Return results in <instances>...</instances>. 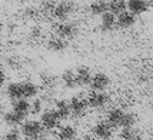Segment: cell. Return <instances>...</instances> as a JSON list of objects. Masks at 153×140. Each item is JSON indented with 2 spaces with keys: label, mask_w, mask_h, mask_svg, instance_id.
Instances as JSON below:
<instances>
[{
  "label": "cell",
  "mask_w": 153,
  "mask_h": 140,
  "mask_svg": "<svg viewBox=\"0 0 153 140\" xmlns=\"http://www.w3.org/2000/svg\"><path fill=\"white\" fill-rule=\"evenodd\" d=\"M6 66L17 72V70H22V67H23V60L19 56H9L6 59Z\"/></svg>",
  "instance_id": "cell-27"
},
{
  "label": "cell",
  "mask_w": 153,
  "mask_h": 140,
  "mask_svg": "<svg viewBox=\"0 0 153 140\" xmlns=\"http://www.w3.org/2000/svg\"><path fill=\"white\" fill-rule=\"evenodd\" d=\"M137 121V116L132 112H126L125 113V117H123V123H122V127H134Z\"/></svg>",
  "instance_id": "cell-28"
},
{
  "label": "cell",
  "mask_w": 153,
  "mask_h": 140,
  "mask_svg": "<svg viewBox=\"0 0 153 140\" xmlns=\"http://www.w3.org/2000/svg\"><path fill=\"white\" fill-rule=\"evenodd\" d=\"M125 113H126V112H123L122 109L114 107L112 110H109V113H107V116H106V120L113 127H119V126H122V123H123Z\"/></svg>",
  "instance_id": "cell-14"
},
{
  "label": "cell",
  "mask_w": 153,
  "mask_h": 140,
  "mask_svg": "<svg viewBox=\"0 0 153 140\" xmlns=\"http://www.w3.org/2000/svg\"><path fill=\"white\" fill-rule=\"evenodd\" d=\"M22 87H23V99H33L39 93V87H37V84H34L33 81L26 80V81L22 83Z\"/></svg>",
  "instance_id": "cell-22"
},
{
  "label": "cell",
  "mask_w": 153,
  "mask_h": 140,
  "mask_svg": "<svg viewBox=\"0 0 153 140\" xmlns=\"http://www.w3.org/2000/svg\"><path fill=\"white\" fill-rule=\"evenodd\" d=\"M107 7H109L110 13H113L114 16H119L127 10V0H109Z\"/></svg>",
  "instance_id": "cell-18"
},
{
  "label": "cell",
  "mask_w": 153,
  "mask_h": 140,
  "mask_svg": "<svg viewBox=\"0 0 153 140\" xmlns=\"http://www.w3.org/2000/svg\"><path fill=\"white\" fill-rule=\"evenodd\" d=\"M57 1L56 0H39V7L45 12H53V9L56 7Z\"/></svg>",
  "instance_id": "cell-29"
},
{
  "label": "cell",
  "mask_w": 153,
  "mask_h": 140,
  "mask_svg": "<svg viewBox=\"0 0 153 140\" xmlns=\"http://www.w3.org/2000/svg\"><path fill=\"white\" fill-rule=\"evenodd\" d=\"M76 3L73 0H62V1H57L56 7L53 9V17L59 21H66L70 14L76 12Z\"/></svg>",
  "instance_id": "cell-1"
},
{
  "label": "cell",
  "mask_w": 153,
  "mask_h": 140,
  "mask_svg": "<svg viewBox=\"0 0 153 140\" xmlns=\"http://www.w3.org/2000/svg\"><path fill=\"white\" fill-rule=\"evenodd\" d=\"M62 83L67 87V89H74L77 86V80H76V73L70 69H66L62 73Z\"/></svg>",
  "instance_id": "cell-23"
},
{
  "label": "cell",
  "mask_w": 153,
  "mask_h": 140,
  "mask_svg": "<svg viewBox=\"0 0 153 140\" xmlns=\"http://www.w3.org/2000/svg\"><path fill=\"white\" fill-rule=\"evenodd\" d=\"M89 12L93 16H103L105 13L109 12L107 0H94V1H92L90 6H89Z\"/></svg>",
  "instance_id": "cell-16"
},
{
  "label": "cell",
  "mask_w": 153,
  "mask_h": 140,
  "mask_svg": "<svg viewBox=\"0 0 153 140\" xmlns=\"http://www.w3.org/2000/svg\"><path fill=\"white\" fill-rule=\"evenodd\" d=\"M147 3H149V6H153V0H147Z\"/></svg>",
  "instance_id": "cell-35"
},
{
  "label": "cell",
  "mask_w": 153,
  "mask_h": 140,
  "mask_svg": "<svg viewBox=\"0 0 153 140\" xmlns=\"http://www.w3.org/2000/svg\"><path fill=\"white\" fill-rule=\"evenodd\" d=\"M76 134H77V130L76 127L73 126H63L60 127L59 130V140H74L76 139Z\"/></svg>",
  "instance_id": "cell-25"
},
{
  "label": "cell",
  "mask_w": 153,
  "mask_h": 140,
  "mask_svg": "<svg viewBox=\"0 0 153 140\" xmlns=\"http://www.w3.org/2000/svg\"><path fill=\"white\" fill-rule=\"evenodd\" d=\"M69 104H70L72 114H73V116H76V117L83 116V114L86 113L87 107H89L87 99H85V97H80V96H73V97L70 99V101H69Z\"/></svg>",
  "instance_id": "cell-5"
},
{
  "label": "cell",
  "mask_w": 153,
  "mask_h": 140,
  "mask_svg": "<svg viewBox=\"0 0 153 140\" xmlns=\"http://www.w3.org/2000/svg\"><path fill=\"white\" fill-rule=\"evenodd\" d=\"M54 33L65 40H73L79 33V26L72 21H59L54 24Z\"/></svg>",
  "instance_id": "cell-2"
},
{
  "label": "cell",
  "mask_w": 153,
  "mask_h": 140,
  "mask_svg": "<svg viewBox=\"0 0 153 140\" xmlns=\"http://www.w3.org/2000/svg\"><path fill=\"white\" fill-rule=\"evenodd\" d=\"M0 30H1V23H0Z\"/></svg>",
  "instance_id": "cell-37"
},
{
  "label": "cell",
  "mask_w": 153,
  "mask_h": 140,
  "mask_svg": "<svg viewBox=\"0 0 153 140\" xmlns=\"http://www.w3.org/2000/svg\"><path fill=\"white\" fill-rule=\"evenodd\" d=\"M147 9H149L147 0H127V10L134 16L146 13Z\"/></svg>",
  "instance_id": "cell-12"
},
{
  "label": "cell",
  "mask_w": 153,
  "mask_h": 140,
  "mask_svg": "<svg viewBox=\"0 0 153 140\" xmlns=\"http://www.w3.org/2000/svg\"><path fill=\"white\" fill-rule=\"evenodd\" d=\"M120 139L122 140H140L142 139V132L136 127H123L120 132Z\"/></svg>",
  "instance_id": "cell-20"
},
{
  "label": "cell",
  "mask_w": 153,
  "mask_h": 140,
  "mask_svg": "<svg viewBox=\"0 0 153 140\" xmlns=\"http://www.w3.org/2000/svg\"><path fill=\"white\" fill-rule=\"evenodd\" d=\"M7 1H12V0H7Z\"/></svg>",
  "instance_id": "cell-38"
},
{
  "label": "cell",
  "mask_w": 153,
  "mask_h": 140,
  "mask_svg": "<svg viewBox=\"0 0 153 140\" xmlns=\"http://www.w3.org/2000/svg\"><path fill=\"white\" fill-rule=\"evenodd\" d=\"M3 112V104H1V101H0V113Z\"/></svg>",
  "instance_id": "cell-36"
},
{
  "label": "cell",
  "mask_w": 153,
  "mask_h": 140,
  "mask_svg": "<svg viewBox=\"0 0 153 140\" xmlns=\"http://www.w3.org/2000/svg\"><path fill=\"white\" fill-rule=\"evenodd\" d=\"M30 39L36 40V41H40V40L43 39V32H42V29L39 26H34L30 30Z\"/></svg>",
  "instance_id": "cell-31"
},
{
  "label": "cell",
  "mask_w": 153,
  "mask_h": 140,
  "mask_svg": "<svg viewBox=\"0 0 153 140\" xmlns=\"http://www.w3.org/2000/svg\"><path fill=\"white\" fill-rule=\"evenodd\" d=\"M33 140H47V139H46V136H45V134H40L39 137H36V139H33Z\"/></svg>",
  "instance_id": "cell-34"
},
{
  "label": "cell",
  "mask_w": 153,
  "mask_h": 140,
  "mask_svg": "<svg viewBox=\"0 0 153 140\" xmlns=\"http://www.w3.org/2000/svg\"><path fill=\"white\" fill-rule=\"evenodd\" d=\"M109 101V94L103 92H92L87 96V103L92 109H102L105 107Z\"/></svg>",
  "instance_id": "cell-8"
},
{
  "label": "cell",
  "mask_w": 153,
  "mask_h": 140,
  "mask_svg": "<svg viewBox=\"0 0 153 140\" xmlns=\"http://www.w3.org/2000/svg\"><path fill=\"white\" fill-rule=\"evenodd\" d=\"M3 140H20V132L13 127L12 130H9L4 136H3Z\"/></svg>",
  "instance_id": "cell-30"
},
{
  "label": "cell",
  "mask_w": 153,
  "mask_h": 140,
  "mask_svg": "<svg viewBox=\"0 0 153 140\" xmlns=\"http://www.w3.org/2000/svg\"><path fill=\"white\" fill-rule=\"evenodd\" d=\"M42 109H43V101L40 99H36L33 103H32V110H30V112L33 114H39L40 112H42Z\"/></svg>",
  "instance_id": "cell-32"
},
{
  "label": "cell",
  "mask_w": 153,
  "mask_h": 140,
  "mask_svg": "<svg viewBox=\"0 0 153 140\" xmlns=\"http://www.w3.org/2000/svg\"><path fill=\"white\" fill-rule=\"evenodd\" d=\"M76 73V80H77V86H90V81L93 74L90 72V69L87 66H80L74 70Z\"/></svg>",
  "instance_id": "cell-9"
},
{
  "label": "cell",
  "mask_w": 153,
  "mask_h": 140,
  "mask_svg": "<svg viewBox=\"0 0 153 140\" xmlns=\"http://www.w3.org/2000/svg\"><path fill=\"white\" fill-rule=\"evenodd\" d=\"M117 27V16L107 12L103 16H100V29L102 32H112Z\"/></svg>",
  "instance_id": "cell-11"
},
{
  "label": "cell",
  "mask_w": 153,
  "mask_h": 140,
  "mask_svg": "<svg viewBox=\"0 0 153 140\" xmlns=\"http://www.w3.org/2000/svg\"><path fill=\"white\" fill-rule=\"evenodd\" d=\"M47 49L50 50V52H53V53H62V52H65L67 49V40L62 39L59 36H52L50 39L47 40L46 43Z\"/></svg>",
  "instance_id": "cell-10"
},
{
  "label": "cell",
  "mask_w": 153,
  "mask_h": 140,
  "mask_svg": "<svg viewBox=\"0 0 153 140\" xmlns=\"http://www.w3.org/2000/svg\"><path fill=\"white\" fill-rule=\"evenodd\" d=\"M4 83H6V73L3 69H0V89L4 86Z\"/></svg>",
  "instance_id": "cell-33"
},
{
  "label": "cell",
  "mask_w": 153,
  "mask_h": 140,
  "mask_svg": "<svg viewBox=\"0 0 153 140\" xmlns=\"http://www.w3.org/2000/svg\"><path fill=\"white\" fill-rule=\"evenodd\" d=\"M6 94L9 99L19 100L23 99V87H22V83H10L6 89Z\"/></svg>",
  "instance_id": "cell-19"
},
{
  "label": "cell",
  "mask_w": 153,
  "mask_h": 140,
  "mask_svg": "<svg viewBox=\"0 0 153 140\" xmlns=\"http://www.w3.org/2000/svg\"><path fill=\"white\" fill-rule=\"evenodd\" d=\"M54 112L57 113V116L60 117V120H66L67 117L72 114L69 101H66V100H57L56 104H54Z\"/></svg>",
  "instance_id": "cell-17"
},
{
  "label": "cell",
  "mask_w": 153,
  "mask_h": 140,
  "mask_svg": "<svg viewBox=\"0 0 153 140\" xmlns=\"http://www.w3.org/2000/svg\"><path fill=\"white\" fill-rule=\"evenodd\" d=\"M40 83H42V87H43L45 90H52V89H54L56 84H57V77H56L54 74L43 72V73L40 74Z\"/></svg>",
  "instance_id": "cell-21"
},
{
  "label": "cell",
  "mask_w": 153,
  "mask_h": 140,
  "mask_svg": "<svg viewBox=\"0 0 153 140\" xmlns=\"http://www.w3.org/2000/svg\"><path fill=\"white\" fill-rule=\"evenodd\" d=\"M113 129L114 127L107 121V120H102L99 123H96L93 126V134L96 137H99L100 140H109L113 134Z\"/></svg>",
  "instance_id": "cell-4"
},
{
  "label": "cell",
  "mask_w": 153,
  "mask_h": 140,
  "mask_svg": "<svg viewBox=\"0 0 153 140\" xmlns=\"http://www.w3.org/2000/svg\"><path fill=\"white\" fill-rule=\"evenodd\" d=\"M43 124L37 120H27L22 124V134L27 137L29 140H33L39 137L40 134H43Z\"/></svg>",
  "instance_id": "cell-3"
},
{
  "label": "cell",
  "mask_w": 153,
  "mask_h": 140,
  "mask_svg": "<svg viewBox=\"0 0 153 140\" xmlns=\"http://www.w3.org/2000/svg\"><path fill=\"white\" fill-rule=\"evenodd\" d=\"M22 16L26 20H37L40 17V9L34 6H29L22 12Z\"/></svg>",
  "instance_id": "cell-26"
},
{
  "label": "cell",
  "mask_w": 153,
  "mask_h": 140,
  "mask_svg": "<svg viewBox=\"0 0 153 140\" xmlns=\"http://www.w3.org/2000/svg\"><path fill=\"white\" fill-rule=\"evenodd\" d=\"M12 107H13V109H12L13 112H16V113L20 114L22 117L26 119V116L30 113V110H32V103H29L27 99H19V100H14Z\"/></svg>",
  "instance_id": "cell-15"
},
{
  "label": "cell",
  "mask_w": 153,
  "mask_h": 140,
  "mask_svg": "<svg viewBox=\"0 0 153 140\" xmlns=\"http://www.w3.org/2000/svg\"><path fill=\"white\" fill-rule=\"evenodd\" d=\"M134 23H136V16L133 13H130L129 10L117 16V27L119 29H123V30L130 29V27L134 26Z\"/></svg>",
  "instance_id": "cell-13"
},
{
  "label": "cell",
  "mask_w": 153,
  "mask_h": 140,
  "mask_svg": "<svg viewBox=\"0 0 153 140\" xmlns=\"http://www.w3.org/2000/svg\"><path fill=\"white\" fill-rule=\"evenodd\" d=\"M3 120H4V123H6V124H9V126H12V127H16V126H19V124H22V123H23L25 117H22V116H20V114H17L16 112L10 110V112L4 113Z\"/></svg>",
  "instance_id": "cell-24"
},
{
  "label": "cell",
  "mask_w": 153,
  "mask_h": 140,
  "mask_svg": "<svg viewBox=\"0 0 153 140\" xmlns=\"http://www.w3.org/2000/svg\"><path fill=\"white\" fill-rule=\"evenodd\" d=\"M40 123L43 124V127H45L46 130H53L54 127L59 126L60 117L57 116V113H56L54 110H46V112L42 113Z\"/></svg>",
  "instance_id": "cell-6"
},
{
  "label": "cell",
  "mask_w": 153,
  "mask_h": 140,
  "mask_svg": "<svg viewBox=\"0 0 153 140\" xmlns=\"http://www.w3.org/2000/svg\"><path fill=\"white\" fill-rule=\"evenodd\" d=\"M110 84V77L106 73H94L90 81V87L93 89V92H103L105 89H107Z\"/></svg>",
  "instance_id": "cell-7"
}]
</instances>
